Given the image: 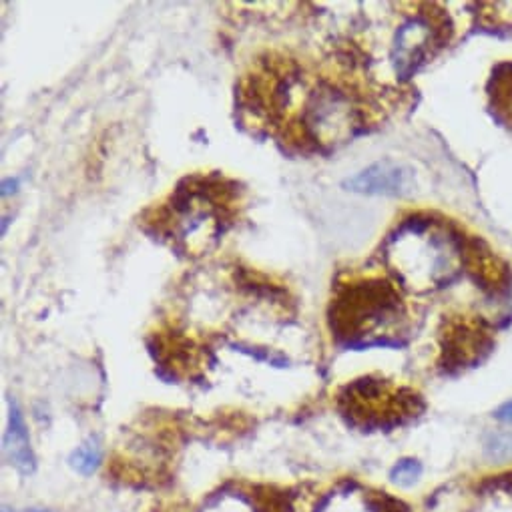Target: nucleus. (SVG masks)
<instances>
[{
  "instance_id": "f257e3e1",
  "label": "nucleus",
  "mask_w": 512,
  "mask_h": 512,
  "mask_svg": "<svg viewBox=\"0 0 512 512\" xmlns=\"http://www.w3.org/2000/svg\"><path fill=\"white\" fill-rule=\"evenodd\" d=\"M384 255L398 280L414 292L448 286L464 266L460 237L424 215L404 219L386 241Z\"/></svg>"
},
{
  "instance_id": "f03ea898",
  "label": "nucleus",
  "mask_w": 512,
  "mask_h": 512,
  "mask_svg": "<svg viewBox=\"0 0 512 512\" xmlns=\"http://www.w3.org/2000/svg\"><path fill=\"white\" fill-rule=\"evenodd\" d=\"M406 318L396 288L386 280L354 282L338 290L330 306V330L344 348L398 346Z\"/></svg>"
},
{
  "instance_id": "7ed1b4c3",
  "label": "nucleus",
  "mask_w": 512,
  "mask_h": 512,
  "mask_svg": "<svg viewBox=\"0 0 512 512\" xmlns=\"http://www.w3.org/2000/svg\"><path fill=\"white\" fill-rule=\"evenodd\" d=\"M340 410L350 422L364 428H390L416 416L422 402L408 388H396L378 378H362L342 390Z\"/></svg>"
},
{
  "instance_id": "20e7f679",
  "label": "nucleus",
  "mask_w": 512,
  "mask_h": 512,
  "mask_svg": "<svg viewBox=\"0 0 512 512\" xmlns=\"http://www.w3.org/2000/svg\"><path fill=\"white\" fill-rule=\"evenodd\" d=\"M187 187H179L171 205V229L175 239L187 245L189 251L207 249L223 231L219 201L197 185V179H187Z\"/></svg>"
},
{
  "instance_id": "39448f33",
  "label": "nucleus",
  "mask_w": 512,
  "mask_h": 512,
  "mask_svg": "<svg viewBox=\"0 0 512 512\" xmlns=\"http://www.w3.org/2000/svg\"><path fill=\"white\" fill-rule=\"evenodd\" d=\"M304 125L308 135L322 145H334L348 135L352 137L354 115L350 101L328 87L316 91L308 103Z\"/></svg>"
},
{
  "instance_id": "423d86ee",
  "label": "nucleus",
  "mask_w": 512,
  "mask_h": 512,
  "mask_svg": "<svg viewBox=\"0 0 512 512\" xmlns=\"http://www.w3.org/2000/svg\"><path fill=\"white\" fill-rule=\"evenodd\" d=\"M492 348L490 332L480 320H456L442 334V368L460 370L480 362Z\"/></svg>"
},
{
  "instance_id": "0eeeda50",
  "label": "nucleus",
  "mask_w": 512,
  "mask_h": 512,
  "mask_svg": "<svg viewBox=\"0 0 512 512\" xmlns=\"http://www.w3.org/2000/svg\"><path fill=\"white\" fill-rule=\"evenodd\" d=\"M434 43L436 29L428 19L416 17L398 29L392 59L400 79H410L428 61Z\"/></svg>"
},
{
  "instance_id": "6e6552de",
  "label": "nucleus",
  "mask_w": 512,
  "mask_h": 512,
  "mask_svg": "<svg viewBox=\"0 0 512 512\" xmlns=\"http://www.w3.org/2000/svg\"><path fill=\"white\" fill-rule=\"evenodd\" d=\"M344 187L352 193L362 195H382V197H404L414 189V173L412 169L382 159L360 171L358 175L344 181Z\"/></svg>"
},
{
  "instance_id": "1a4fd4ad",
  "label": "nucleus",
  "mask_w": 512,
  "mask_h": 512,
  "mask_svg": "<svg viewBox=\"0 0 512 512\" xmlns=\"http://www.w3.org/2000/svg\"><path fill=\"white\" fill-rule=\"evenodd\" d=\"M5 454L23 474H31L35 470V456L31 450L29 430L23 418V412L17 404L11 406V418H9V430L5 434Z\"/></svg>"
},
{
  "instance_id": "9d476101",
  "label": "nucleus",
  "mask_w": 512,
  "mask_h": 512,
  "mask_svg": "<svg viewBox=\"0 0 512 512\" xmlns=\"http://www.w3.org/2000/svg\"><path fill=\"white\" fill-rule=\"evenodd\" d=\"M99 462H101V446L97 444V440H87L71 456L73 468L79 470L81 474H93Z\"/></svg>"
},
{
  "instance_id": "9b49d317",
  "label": "nucleus",
  "mask_w": 512,
  "mask_h": 512,
  "mask_svg": "<svg viewBox=\"0 0 512 512\" xmlns=\"http://www.w3.org/2000/svg\"><path fill=\"white\" fill-rule=\"evenodd\" d=\"M422 474V466L416 460H400L394 468H392V480L400 486H410L418 480V476Z\"/></svg>"
},
{
  "instance_id": "f8f14e48",
  "label": "nucleus",
  "mask_w": 512,
  "mask_h": 512,
  "mask_svg": "<svg viewBox=\"0 0 512 512\" xmlns=\"http://www.w3.org/2000/svg\"><path fill=\"white\" fill-rule=\"evenodd\" d=\"M504 450V456H512V436H496L492 442V454L498 456V452Z\"/></svg>"
},
{
  "instance_id": "ddd939ff",
  "label": "nucleus",
  "mask_w": 512,
  "mask_h": 512,
  "mask_svg": "<svg viewBox=\"0 0 512 512\" xmlns=\"http://www.w3.org/2000/svg\"><path fill=\"white\" fill-rule=\"evenodd\" d=\"M496 418L502 420V422L512 424V400L506 402V404H502V406L496 410Z\"/></svg>"
},
{
  "instance_id": "4468645a",
  "label": "nucleus",
  "mask_w": 512,
  "mask_h": 512,
  "mask_svg": "<svg viewBox=\"0 0 512 512\" xmlns=\"http://www.w3.org/2000/svg\"><path fill=\"white\" fill-rule=\"evenodd\" d=\"M27 512H47V510H27Z\"/></svg>"
}]
</instances>
